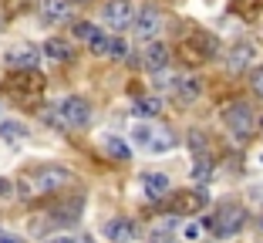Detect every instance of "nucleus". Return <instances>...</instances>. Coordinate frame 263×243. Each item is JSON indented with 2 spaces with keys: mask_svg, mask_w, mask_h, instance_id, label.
<instances>
[{
  "mask_svg": "<svg viewBox=\"0 0 263 243\" xmlns=\"http://www.w3.org/2000/svg\"><path fill=\"white\" fill-rule=\"evenodd\" d=\"M74 186V173L61 169V165H37L17 179V193L24 199H37V196H58L61 189Z\"/></svg>",
  "mask_w": 263,
  "mask_h": 243,
  "instance_id": "nucleus-1",
  "label": "nucleus"
},
{
  "mask_svg": "<svg viewBox=\"0 0 263 243\" xmlns=\"http://www.w3.org/2000/svg\"><path fill=\"white\" fill-rule=\"evenodd\" d=\"M7 95L14 98L17 105H37L41 95H44V78H41L37 71H17L7 78Z\"/></svg>",
  "mask_w": 263,
  "mask_h": 243,
  "instance_id": "nucleus-2",
  "label": "nucleus"
},
{
  "mask_svg": "<svg viewBox=\"0 0 263 243\" xmlns=\"http://www.w3.org/2000/svg\"><path fill=\"white\" fill-rule=\"evenodd\" d=\"M223 122H226V128H230V135L236 142H250V135H253V108H250L247 102H230L223 108Z\"/></svg>",
  "mask_w": 263,
  "mask_h": 243,
  "instance_id": "nucleus-3",
  "label": "nucleus"
},
{
  "mask_svg": "<svg viewBox=\"0 0 263 243\" xmlns=\"http://www.w3.org/2000/svg\"><path fill=\"white\" fill-rule=\"evenodd\" d=\"M213 51H216V38L213 34H202V31H193L189 38H182L176 44V54L186 64H202L206 58H213Z\"/></svg>",
  "mask_w": 263,
  "mask_h": 243,
  "instance_id": "nucleus-4",
  "label": "nucleus"
},
{
  "mask_svg": "<svg viewBox=\"0 0 263 243\" xmlns=\"http://www.w3.org/2000/svg\"><path fill=\"white\" fill-rule=\"evenodd\" d=\"M88 118H91L88 102L78 98V95H71V98H64V102L58 105V111H54L51 122H58L61 128H81V125H88Z\"/></svg>",
  "mask_w": 263,
  "mask_h": 243,
  "instance_id": "nucleus-5",
  "label": "nucleus"
},
{
  "mask_svg": "<svg viewBox=\"0 0 263 243\" xmlns=\"http://www.w3.org/2000/svg\"><path fill=\"white\" fill-rule=\"evenodd\" d=\"M135 142L145 145L148 152H169L172 145H176V135L165 125H139L135 128Z\"/></svg>",
  "mask_w": 263,
  "mask_h": 243,
  "instance_id": "nucleus-6",
  "label": "nucleus"
},
{
  "mask_svg": "<svg viewBox=\"0 0 263 243\" xmlns=\"http://www.w3.org/2000/svg\"><path fill=\"white\" fill-rule=\"evenodd\" d=\"M243 223H247L243 206H219L216 216H209V220H206V227L213 230V233H219V236H230V233H236Z\"/></svg>",
  "mask_w": 263,
  "mask_h": 243,
  "instance_id": "nucleus-7",
  "label": "nucleus"
},
{
  "mask_svg": "<svg viewBox=\"0 0 263 243\" xmlns=\"http://www.w3.org/2000/svg\"><path fill=\"white\" fill-rule=\"evenodd\" d=\"M206 206V189H179L176 196L169 199V210L176 216H193Z\"/></svg>",
  "mask_w": 263,
  "mask_h": 243,
  "instance_id": "nucleus-8",
  "label": "nucleus"
},
{
  "mask_svg": "<svg viewBox=\"0 0 263 243\" xmlns=\"http://www.w3.org/2000/svg\"><path fill=\"white\" fill-rule=\"evenodd\" d=\"M135 34H139V38H155V34L162 31V10L155 7V4H145V7L142 10H135Z\"/></svg>",
  "mask_w": 263,
  "mask_h": 243,
  "instance_id": "nucleus-9",
  "label": "nucleus"
},
{
  "mask_svg": "<svg viewBox=\"0 0 263 243\" xmlns=\"http://www.w3.org/2000/svg\"><path fill=\"white\" fill-rule=\"evenodd\" d=\"M132 21H135V4L132 0H108L105 4V24L108 27H132Z\"/></svg>",
  "mask_w": 263,
  "mask_h": 243,
  "instance_id": "nucleus-10",
  "label": "nucleus"
},
{
  "mask_svg": "<svg viewBox=\"0 0 263 243\" xmlns=\"http://www.w3.org/2000/svg\"><path fill=\"white\" fill-rule=\"evenodd\" d=\"M71 17V0H41V21L47 27H58Z\"/></svg>",
  "mask_w": 263,
  "mask_h": 243,
  "instance_id": "nucleus-11",
  "label": "nucleus"
},
{
  "mask_svg": "<svg viewBox=\"0 0 263 243\" xmlns=\"http://www.w3.org/2000/svg\"><path fill=\"white\" fill-rule=\"evenodd\" d=\"M169 44H162V41H152V44H145V51H142V64H145L148 71H162L165 64H169Z\"/></svg>",
  "mask_w": 263,
  "mask_h": 243,
  "instance_id": "nucleus-12",
  "label": "nucleus"
},
{
  "mask_svg": "<svg viewBox=\"0 0 263 243\" xmlns=\"http://www.w3.org/2000/svg\"><path fill=\"white\" fill-rule=\"evenodd\" d=\"M105 236H108L111 243H135L139 230H135V223H132V220H111L108 227H105Z\"/></svg>",
  "mask_w": 263,
  "mask_h": 243,
  "instance_id": "nucleus-13",
  "label": "nucleus"
},
{
  "mask_svg": "<svg viewBox=\"0 0 263 243\" xmlns=\"http://www.w3.org/2000/svg\"><path fill=\"white\" fill-rule=\"evenodd\" d=\"M253 51H256V47L250 44V41H243V44H236V47L230 51V58H226V68H230L233 74H236V71H243V68L250 64V58H253Z\"/></svg>",
  "mask_w": 263,
  "mask_h": 243,
  "instance_id": "nucleus-14",
  "label": "nucleus"
},
{
  "mask_svg": "<svg viewBox=\"0 0 263 243\" xmlns=\"http://www.w3.org/2000/svg\"><path fill=\"white\" fill-rule=\"evenodd\" d=\"M142 186H145V196H148V199H162L165 193H169V176L148 173L145 179H142Z\"/></svg>",
  "mask_w": 263,
  "mask_h": 243,
  "instance_id": "nucleus-15",
  "label": "nucleus"
},
{
  "mask_svg": "<svg viewBox=\"0 0 263 243\" xmlns=\"http://www.w3.org/2000/svg\"><path fill=\"white\" fill-rule=\"evenodd\" d=\"M37 51L34 47H17V51H10L7 54V64L10 68H24V71H34V64H37Z\"/></svg>",
  "mask_w": 263,
  "mask_h": 243,
  "instance_id": "nucleus-16",
  "label": "nucleus"
},
{
  "mask_svg": "<svg viewBox=\"0 0 263 243\" xmlns=\"http://www.w3.org/2000/svg\"><path fill=\"white\" fill-rule=\"evenodd\" d=\"M172 95H176V98H182V102H193L196 95L202 91V85L196 78H172Z\"/></svg>",
  "mask_w": 263,
  "mask_h": 243,
  "instance_id": "nucleus-17",
  "label": "nucleus"
},
{
  "mask_svg": "<svg viewBox=\"0 0 263 243\" xmlns=\"http://www.w3.org/2000/svg\"><path fill=\"white\" fill-rule=\"evenodd\" d=\"M44 54L51 58V61H68V58H71V44H68V41H61V38H51L44 44Z\"/></svg>",
  "mask_w": 263,
  "mask_h": 243,
  "instance_id": "nucleus-18",
  "label": "nucleus"
},
{
  "mask_svg": "<svg viewBox=\"0 0 263 243\" xmlns=\"http://www.w3.org/2000/svg\"><path fill=\"white\" fill-rule=\"evenodd\" d=\"M51 213H54V220L71 223V220H78V213H81V199H71V203H58Z\"/></svg>",
  "mask_w": 263,
  "mask_h": 243,
  "instance_id": "nucleus-19",
  "label": "nucleus"
},
{
  "mask_svg": "<svg viewBox=\"0 0 263 243\" xmlns=\"http://www.w3.org/2000/svg\"><path fill=\"white\" fill-rule=\"evenodd\" d=\"M260 7H263V0H233V10L240 17H247V21H253Z\"/></svg>",
  "mask_w": 263,
  "mask_h": 243,
  "instance_id": "nucleus-20",
  "label": "nucleus"
},
{
  "mask_svg": "<svg viewBox=\"0 0 263 243\" xmlns=\"http://www.w3.org/2000/svg\"><path fill=\"white\" fill-rule=\"evenodd\" d=\"M0 135L7 142H21L24 135H27V128H24L21 122H0Z\"/></svg>",
  "mask_w": 263,
  "mask_h": 243,
  "instance_id": "nucleus-21",
  "label": "nucleus"
},
{
  "mask_svg": "<svg viewBox=\"0 0 263 243\" xmlns=\"http://www.w3.org/2000/svg\"><path fill=\"white\" fill-rule=\"evenodd\" d=\"M105 149H108V156L118 159V162H125V159H128V145H125V142H118V139H105Z\"/></svg>",
  "mask_w": 263,
  "mask_h": 243,
  "instance_id": "nucleus-22",
  "label": "nucleus"
},
{
  "mask_svg": "<svg viewBox=\"0 0 263 243\" xmlns=\"http://www.w3.org/2000/svg\"><path fill=\"white\" fill-rule=\"evenodd\" d=\"M108 58H115V61H122L125 54H128V44H125L122 38H108V51H105Z\"/></svg>",
  "mask_w": 263,
  "mask_h": 243,
  "instance_id": "nucleus-23",
  "label": "nucleus"
},
{
  "mask_svg": "<svg viewBox=\"0 0 263 243\" xmlns=\"http://www.w3.org/2000/svg\"><path fill=\"white\" fill-rule=\"evenodd\" d=\"M159 111V98H139L135 102V115H155Z\"/></svg>",
  "mask_w": 263,
  "mask_h": 243,
  "instance_id": "nucleus-24",
  "label": "nucleus"
},
{
  "mask_svg": "<svg viewBox=\"0 0 263 243\" xmlns=\"http://www.w3.org/2000/svg\"><path fill=\"white\" fill-rule=\"evenodd\" d=\"M88 47H91L95 54H105V51H108V34L95 31V34H91V41H88Z\"/></svg>",
  "mask_w": 263,
  "mask_h": 243,
  "instance_id": "nucleus-25",
  "label": "nucleus"
},
{
  "mask_svg": "<svg viewBox=\"0 0 263 243\" xmlns=\"http://www.w3.org/2000/svg\"><path fill=\"white\" fill-rule=\"evenodd\" d=\"M98 31L95 24H88V21H81V24H74V38H81V41H91V34Z\"/></svg>",
  "mask_w": 263,
  "mask_h": 243,
  "instance_id": "nucleus-26",
  "label": "nucleus"
},
{
  "mask_svg": "<svg viewBox=\"0 0 263 243\" xmlns=\"http://www.w3.org/2000/svg\"><path fill=\"white\" fill-rule=\"evenodd\" d=\"M250 85H253V91H256V95L263 98V64H260V68L253 71V81H250Z\"/></svg>",
  "mask_w": 263,
  "mask_h": 243,
  "instance_id": "nucleus-27",
  "label": "nucleus"
},
{
  "mask_svg": "<svg viewBox=\"0 0 263 243\" xmlns=\"http://www.w3.org/2000/svg\"><path fill=\"white\" fill-rule=\"evenodd\" d=\"M148 243H172V233L169 230H155V233L148 236Z\"/></svg>",
  "mask_w": 263,
  "mask_h": 243,
  "instance_id": "nucleus-28",
  "label": "nucleus"
},
{
  "mask_svg": "<svg viewBox=\"0 0 263 243\" xmlns=\"http://www.w3.org/2000/svg\"><path fill=\"white\" fill-rule=\"evenodd\" d=\"M51 243H91L88 236H58V240H51Z\"/></svg>",
  "mask_w": 263,
  "mask_h": 243,
  "instance_id": "nucleus-29",
  "label": "nucleus"
},
{
  "mask_svg": "<svg viewBox=\"0 0 263 243\" xmlns=\"http://www.w3.org/2000/svg\"><path fill=\"white\" fill-rule=\"evenodd\" d=\"M0 243H24V240H17V236H7V233H0Z\"/></svg>",
  "mask_w": 263,
  "mask_h": 243,
  "instance_id": "nucleus-30",
  "label": "nucleus"
},
{
  "mask_svg": "<svg viewBox=\"0 0 263 243\" xmlns=\"http://www.w3.org/2000/svg\"><path fill=\"white\" fill-rule=\"evenodd\" d=\"M7 189H10V182H7V179H0V196H4Z\"/></svg>",
  "mask_w": 263,
  "mask_h": 243,
  "instance_id": "nucleus-31",
  "label": "nucleus"
},
{
  "mask_svg": "<svg viewBox=\"0 0 263 243\" xmlns=\"http://www.w3.org/2000/svg\"><path fill=\"white\" fill-rule=\"evenodd\" d=\"M74 4H88V0H74Z\"/></svg>",
  "mask_w": 263,
  "mask_h": 243,
  "instance_id": "nucleus-32",
  "label": "nucleus"
}]
</instances>
